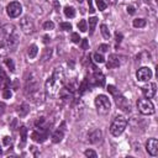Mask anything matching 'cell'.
Wrapping results in <instances>:
<instances>
[{"label": "cell", "instance_id": "cell-1", "mask_svg": "<svg viewBox=\"0 0 158 158\" xmlns=\"http://www.w3.org/2000/svg\"><path fill=\"white\" fill-rule=\"evenodd\" d=\"M20 41L19 32L14 25H4L0 27V57L7 56L14 51Z\"/></svg>", "mask_w": 158, "mask_h": 158}, {"label": "cell", "instance_id": "cell-2", "mask_svg": "<svg viewBox=\"0 0 158 158\" xmlns=\"http://www.w3.org/2000/svg\"><path fill=\"white\" fill-rule=\"evenodd\" d=\"M64 79H65V75H64L63 69L60 67L56 68L53 74L46 81V85H44L46 95L49 96V98H56L59 94V91L62 90L63 85H64Z\"/></svg>", "mask_w": 158, "mask_h": 158}, {"label": "cell", "instance_id": "cell-3", "mask_svg": "<svg viewBox=\"0 0 158 158\" xmlns=\"http://www.w3.org/2000/svg\"><path fill=\"white\" fill-rule=\"evenodd\" d=\"M25 94L27 98H30V100L35 104H42L43 99H44V94L41 90L40 86V81L38 78L36 77L35 73L30 74V78L26 79V84H25Z\"/></svg>", "mask_w": 158, "mask_h": 158}, {"label": "cell", "instance_id": "cell-4", "mask_svg": "<svg viewBox=\"0 0 158 158\" xmlns=\"http://www.w3.org/2000/svg\"><path fill=\"white\" fill-rule=\"evenodd\" d=\"M126 126H127V120H126V117L122 116V115H118V116H116V117L114 118V121L111 122L110 132H111L112 136L117 137V136H120V135L125 131Z\"/></svg>", "mask_w": 158, "mask_h": 158}, {"label": "cell", "instance_id": "cell-5", "mask_svg": "<svg viewBox=\"0 0 158 158\" xmlns=\"http://www.w3.org/2000/svg\"><path fill=\"white\" fill-rule=\"evenodd\" d=\"M95 106L100 115H106L111 110V102H110L109 98L102 94H100L95 98Z\"/></svg>", "mask_w": 158, "mask_h": 158}, {"label": "cell", "instance_id": "cell-6", "mask_svg": "<svg viewBox=\"0 0 158 158\" xmlns=\"http://www.w3.org/2000/svg\"><path fill=\"white\" fill-rule=\"evenodd\" d=\"M137 106H138V111L142 115H153L154 114V106L152 104V101L149 99H139L137 101Z\"/></svg>", "mask_w": 158, "mask_h": 158}, {"label": "cell", "instance_id": "cell-7", "mask_svg": "<svg viewBox=\"0 0 158 158\" xmlns=\"http://www.w3.org/2000/svg\"><path fill=\"white\" fill-rule=\"evenodd\" d=\"M20 27H21L22 32L26 33V35H31V33L35 32V23H33L32 19L28 17V16L21 17V20H20Z\"/></svg>", "mask_w": 158, "mask_h": 158}, {"label": "cell", "instance_id": "cell-8", "mask_svg": "<svg viewBox=\"0 0 158 158\" xmlns=\"http://www.w3.org/2000/svg\"><path fill=\"white\" fill-rule=\"evenodd\" d=\"M6 12H7L9 17H11V19L19 17L22 12V6L19 1H12L6 6Z\"/></svg>", "mask_w": 158, "mask_h": 158}, {"label": "cell", "instance_id": "cell-9", "mask_svg": "<svg viewBox=\"0 0 158 158\" xmlns=\"http://www.w3.org/2000/svg\"><path fill=\"white\" fill-rule=\"evenodd\" d=\"M137 80L139 81H149V79L152 78V70L148 67H141L137 73H136Z\"/></svg>", "mask_w": 158, "mask_h": 158}, {"label": "cell", "instance_id": "cell-10", "mask_svg": "<svg viewBox=\"0 0 158 158\" xmlns=\"http://www.w3.org/2000/svg\"><path fill=\"white\" fill-rule=\"evenodd\" d=\"M142 93H143L144 98L152 99L156 95V93H157V85H156V83H148V84L143 85L142 86Z\"/></svg>", "mask_w": 158, "mask_h": 158}, {"label": "cell", "instance_id": "cell-11", "mask_svg": "<svg viewBox=\"0 0 158 158\" xmlns=\"http://www.w3.org/2000/svg\"><path fill=\"white\" fill-rule=\"evenodd\" d=\"M115 101H116V105L118 106V109H121L122 111H125V112H130V111H131L130 102H128V100H127L125 96H122V95H116Z\"/></svg>", "mask_w": 158, "mask_h": 158}, {"label": "cell", "instance_id": "cell-12", "mask_svg": "<svg viewBox=\"0 0 158 158\" xmlns=\"http://www.w3.org/2000/svg\"><path fill=\"white\" fill-rule=\"evenodd\" d=\"M146 149L151 156H157L158 154V141L156 138H149L146 143Z\"/></svg>", "mask_w": 158, "mask_h": 158}, {"label": "cell", "instance_id": "cell-13", "mask_svg": "<svg viewBox=\"0 0 158 158\" xmlns=\"http://www.w3.org/2000/svg\"><path fill=\"white\" fill-rule=\"evenodd\" d=\"M101 139H102V132H101V130H99V128L91 131V132L89 133V136H88V141H89L90 143H93V144H96V143L101 142Z\"/></svg>", "mask_w": 158, "mask_h": 158}, {"label": "cell", "instance_id": "cell-14", "mask_svg": "<svg viewBox=\"0 0 158 158\" xmlns=\"http://www.w3.org/2000/svg\"><path fill=\"white\" fill-rule=\"evenodd\" d=\"M64 127H65V123L63 122L62 123V126L59 127V128H57L54 132H53V135H52V142L53 143H59L62 139H63V137H64Z\"/></svg>", "mask_w": 158, "mask_h": 158}, {"label": "cell", "instance_id": "cell-15", "mask_svg": "<svg viewBox=\"0 0 158 158\" xmlns=\"http://www.w3.org/2000/svg\"><path fill=\"white\" fill-rule=\"evenodd\" d=\"M120 64H121V62H120L118 56H116V54H110V56H109L107 62H106L107 69H115V68L120 67Z\"/></svg>", "mask_w": 158, "mask_h": 158}, {"label": "cell", "instance_id": "cell-16", "mask_svg": "<svg viewBox=\"0 0 158 158\" xmlns=\"http://www.w3.org/2000/svg\"><path fill=\"white\" fill-rule=\"evenodd\" d=\"M93 84L96 86H104L105 85V75L101 72H94L93 74V79H91Z\"/></svg>", "mask_w": 158, "mask_h": 158}, {"label": "cell", "instance_id": "cell-17", "mask_svg": "<svg viewBox=\"0 0 158 158\" xmlns=\"http://www.w3.org/2000/svg\"><path fill=\"white\" fill-rule=\"evenodd\" d=\"M47 136H48V133H47V131H44V132H42V130L40 128V131H33L32 133H31V138L35 141V142H43L46 138H47Z\"/></svg>", "mask_w": 158, "mask_h": 158}, {"label": "cell", "instance_id": "cell-18", "mask_svg": "<svg viewBox=\"0 0 158 158\" xmlns=\"http://www.w3.org/2000/svg\"><path fill=\"white\" fill-rule=\"evenodd\" d=\"M9 83H10V80H9L6 73L0 68V89L4 90L5 88H7L9 86Z\"/></svg>", "mask_w": 158, "mask_h": 158}, {"label": "cell", "instance_id": "cell-19", "mask_svg": "<svg viewBox=\"0 0 158 158\" xmlns=\"http://www.w3.org/2000/svg\"><path fill=\"white\" fill-rule=\"evenodd\" d=\"M28 111H30V107H28L27 104H22V105H20L19 109H17V112H19V115H20L21 117H25V116L28 114Z\"/></svg>", "mask_w": 158, "mask_h": 158}, {"label": "cell", "instance_id": "cell-20", "mask_svg": "<svg viewBox=\"0 0 158 158\" xmlns=\"http://www.w3.org/2000/svg\"><path fill=\"white\" fill-rule=\"evenodd\" d=\"M20 136H21V147H23L26 144V139H27V128L25 126L20 127Z\"/></svg>", "mask_w": 158, "mask_h": 158}, {"label": "cell", "instance_id": "cell-21", "mask_svg": "<svg viewBox=\"0 0 158 158\" xmlns=\"http://www.w3.org/2000/svg\"><path fill=\"white\" fill-rule=\"evenodd\" d=\"M37 53H38V47H37L36 44H31V46L28 47V51H27L28 57H30V58H35V57L37 56Z\"/></svg>", "mask_w": 158, "mask_h": 158}, {"label": "cell", "instance_id": "cell-22", "mask_svg": "<svg viewBox=\"0 0 158 158\" xmlns=\"http://www.w3.org/2000/svg\"><path fill=\"white\" fill-rule=\"evenodd\" d=\"M132 25H133L136 28H142V27H144V26L147 25V21H146L144 19H135L133 22H132Z\"/></svg>", "mask_w": 158, "mask_h": 158}, {"label": "cell", "instance_id": "cell-23", "mask_svg": "<svg viewBox=\"0 0 158 158\" xmlns=\"http://www.w3.org/2000/svg\"><path fill=\"white\" fill-rule=\"evenodd\" d=\"M64 15H65L67 17H69V19H73V17L75 16V10H74V7H72V6H65V7H64Z\"/></svg>", "mask_w": 158, "mask_h": 158}, {"label": "cell", "instance_id": "cell-24", "mask_svg": "<svg viewBox=\"0 0 158 158\" xmlns=\"http://www.w3.org/2000/svg\"><path fill=\"white\" fill-rule=\"evenodd\" d=\"M100 31H101V35H102V37L104 38H106V40H109L110 38V31H109V28H107V26L106 25H101L100 26Z\"/></svg>", "mask_w": 158, "mask_h": 158}, {"label": "cell", "instance_id": "cell-25", "mask_svg": "<svg viewBox=\"0 0 158 158\" xmlns=\"http://www.w3.org/2000/svg\"><path fill=\"white\" fill-rule=\"evenodd\" d=\"M96 23H98V19H96V17H90V19H89V30H90V35L94 32Z\"/></svg>", "mask_w": 158, "mask_h": 158}, {"label": "cell", "instance_id": "cell-26", "mask_svg": "<svg viewBox=\"0 0 158 158\" xmlns=\"http://www.w3.org/2000/svg\"><path fill=\"white\" fill-rule=\"evenodd\" d=\"M93 58H94V60H95L96 63H104V62H105V58H104V56H102L101 53H99V52L94 53Z\"/></svg>", "mask_w": 158, "mask_h": 158}, {"label": "cell", "instance_id": "cell-27", "mask_svg": "<svg viewBox=\"0 0 158 158\" xmlns=\"http://www.w3.org/2000/svg\"><path fill=\"white\" fill-rule=\"evenodd\" d=\"M78 28L80 30V32H85L88 30V26H86V21L85 20H80L78 22Z\"/></svg>", "mask_w": 158, "mask_h": 158}, {"label": "cell", "instance_id": "cell-28", "mask_svg": "<svg viewBox=\"0 0 158 158\" xmlns=\"http://www.w3.org/2000/svg\"><path fill=\"white\" fill-rule=\"evenodd\" d=\"M51 56H52V49H51V48H46V49L43 51V56H42L43 62H44V60H47V59H49V58H51Z\"/></svg>", "mask_w": 158, "mask_h": 158}, {"label": "cell", "instance_id": "cell-29", "mask_svg": "<svg viewBox=\"0 0 158 158\" xmlns=\"http://www.w3.org/2000/svg\"><path fill=\"white\" fill-rule=\"evenodd\" d=\"M95 2H96V6H98V9H99L100 11L105 10L106 6H107V4H106L104 0H95Z\"/></svg>", "mask_w": 158, "mask_h": 158}, {"label": "cell", "instance_id": "cell-30", "mask_svg": "<svg viewBox=\"0 0 158 158\" xmlns=\"http://www.w3.org/2000/svg\"><path fill=\"white\" fill-rule=\"evenodd\" d=\"M5 64L7 65V68H9L11 72H14V70H15V64H14V60H12V59L6 58V59H5Z\"/></svg>", "mask_w": 158, "mask_h": 158}, {"label": "cell", "instance_id": "cell-31", "mask_svg": "<svg viewBox=\"0 0 158 158\" xmlns=\"http://www.w3.org/2000/svg\"><path fill=\"white\" fill-rule=\"evenodd\" d=\"M70 40H72L73 43H80V41H81L79 33H77V32H73V33H72V38H70Z\"/></svg>", "mask_w": 158, "mask_h": 158}, {"label": "cell", "instance_id": "cell-32", "mask_svg": "<svg viewBox=\"0 0 158 158\" xmlns=\"http://www.w3.org/2000/svg\"><path fill=\"white\" fill-rule=\"evenodd\" d=\"M60 28L63 30V31H70L72 30V25L69 23V22H60Z\"/></svg>", "mask_w": 158, "mask_h": 158}, {"label": "cell", "instance_id": "cell-33", "mask_svg": "<svg viewBox=\"0 0 158 158\" xmlns=\"http://www.w3.org/2000/svg\"><path fill=\"white\" fill-rule=\"evenodd\" d=\"M43 28H44V30H53V28H54V23H53L52 21H46V22L43 23Z\"/></svg>", "mask_w": 158, "mask_h": 158}, {"label": "cell", "instance_id": "cell-34", "mask_svg": "<svg viewBox=\"0 0 158 158\" xmlns=\"http://www.w3.org/2000/svg\"><path fill=\"white\" fill-rule=\"evenodd\" d=\"M80 47H81V49H89V42L86 38H83L80 41Z\"/></svg>", "mask_w": 158, "mask_h": 158}, {"label": "cell", "instance_id": "cell-35", "mask_svg": "<svg viewBox=\"0 0 158 158\" xmlns=\"http://www.w3.org/2000/svg\"><path fill=\"white\" fill-rule=\"evenodd\" d=\"M85 156L89 157V158H96V152L93 151V149H86L85 151Z\"/></svg>", "mask_w": 158, "mask_h": 158}, {"label": "cell", "instance_id": "cell-36", "mask_svg": "<svg viewBox=\"0 0 158 158\" xmlns=\"http://www.w3.org/2000/svg\"><path fill=\"white\" fill-rule=\"evenodd\" d=\"M107 90H109V93L112 94L114 96H116V95L118 94V90H116V88H115L114 85H109V86H107Z\"/></svg>", "mask_w": 158, "mask_h": 158}, {"label": "cell", "instance_id": "cell-37", "mask_svg": "<svg viewBox=\"0 0 158 158\" xmlns=\"http://www.w3.org/2000/svg\"><path fill=\"white\" fill-rule=\"evenodd\" d=\"M2 98H4V99H10V98H11V91H10L9 88H5V89H4Z\"/></svg>", "mask_w": 158, "mask_h": 158}, {"label": "cell", "instance_id": "cell-38", "mask_svg": "<svg viewBox=\"0 0 158 158\" xmlns=\"http://www.w3.org/2000/svg\"><path fill=\"white\" fill-rule=\"evenodd\" d=\"M2 143H4V146H10V144L12 143V139H11V137H9V136H5V137L2 138Z\"/></svg>", "mask_w": 158, "mask_h": 158}, {"label": "cell", "instance_id": "cell-39", "mask_svg": "<svg viewBox=\"0 0 158 158\" xmlns=\"http://www.w3.org/2000/svg\"><path fill=\"white\" fill-rule=\"evenodd\" d=\"M107 51H109V46H107V44L104 43V44H100V46H99V52H100V53H105V52H107Z\"/></svg>", "mask_w": 158, "mask_h": 158}, {"label": "cell", "instance_id": "cell-40", "mask_svg": "<svg viewBox=\"0 0 158 158\" xmlns=\"http://www.w3.org/2000/svg\"><path fill=\"white\" fill-rule=\"evenodd\" d=\"M88 5H89V12L90 14H94L95 10H94V6H93V1L91 0H88Z\"/></svg>", "mask_w": 158, "mask_h": 158}, {"label": "cell", "instance_id": "cell-41", "mask_svg": "<svg viewBox=\"0 0 158 158\" xmlns=\"http://www.w3.org/2000/svg\"><path fill=\"white\" fill-rule=\"evenodd\" d=\"M115 38H116V42H118V43H120V42L122 41V35H121V33H118V32H116V33H115Z\"/></svg>", "mask_w": 158, "mask_h": 158}, {"label": "cell", "instance_id": "cell-42", "mask_svg": "<svg viewBox=\"0 0 158 158\" xmlns=\"http://www.w3.org/2000/svg\"><path fill=\"white\" fill-rule=\"evenodd\" d=\"M127 12H128L130 15H133V14L136 12V10H135L133 6H127Z\"/></svg>", "mask_w": 158, "mask_h": 158}, {"label": "cell", "instance_id": "cell-43", "mask_svg": "<svg viewBox=\"0 0 158 158\" xmlns=\"http://www.w3.org/2000/svg\"><path fill=\"white\" fill-rule=\"evenodd\" d=\"M5 111V104L4 102H0V115H2Z\"/></svg>", "mask_w": 158, "mask_h": 158}, {"label": "cell", "instance_id": "cell-44", "mask_svg": "<svg viewBox=\"0 0 158 158\" xmlns=\"http://www.w3.org/2000/svg\"><path fill=\"white\" fill-rule=\"evenodd\" d=\"M49 40H51V38H49L48 36H43V42H44V43H48Z\"/></svg>", "mask_w": 158, "mask_h": 158}, {"label": "cell", "instance_id": "cell-45", "mask_svg": "<svg viewBox=\"0 0 158 158\" xmlns=\"http://www.w3.org/2000/svg\"><path fill=\"white\" fill-rule=\"evenodd\" d=\"M116 1H117V0H109V2H110V4H112V5H114V4H116Z\"/></svg>", "mask_w": 158, "mask_h": 158}, {"label": "cell", "instance_id": "cell-46", "mask_svg": "<svg viewBox=\"0 0 158 158\" xmlns=\"http://www.w3.org/2000/svg\"><path fill=\"white\" fill-rule=\"evenodd\" d=\"M78 1H79V2H83V1H84V0H78Z\"/></svg>", "mask_w": 158, "mask_h": 158}, {"label": "cell", "instance_id": "cell-47", "mask_svg": "<svg viewBox=\"0 0 158 158\" xmlns=\"http://www.w3.org/2000/svg\"><path fill=\"white\" fill-rule=\"evenodd\" d=\"M0 156H1V149H0Z\"/></svg>", "mask_w": 158, "mask_h": 158}]
</instances>
